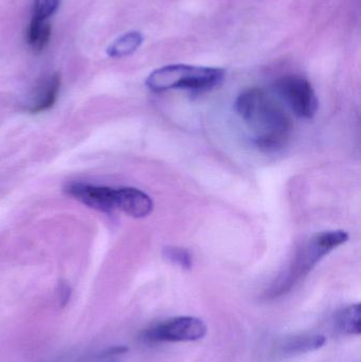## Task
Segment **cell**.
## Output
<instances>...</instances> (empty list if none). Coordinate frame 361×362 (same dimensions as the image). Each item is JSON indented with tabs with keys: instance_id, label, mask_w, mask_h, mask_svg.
I'll return each instance as SVG.
<instances>
[{
	"instance_id": "obj_5",
	"label": "cell",
	"mask_w": 361,
	"mask_h": 362,
	"mask_svg": "<svg viewBox=\"0 0 361 362\" xmlns=\"http://www.w3.org/2000/svg\"><path fill=\"white\" fill-rule=\"evenodd\" d=\"M207 334V325L195 317H177L159 323L144 332L148 342H189L203 339Z\"/></svg>"
},
{
	"instance_id": "obj_15",
	"label": "cell",
	"mask_w": 361,
	"mask_h": 362,
	"mask_svg": "<svg viewBox=\"0 0 361 362\" xmlns=\"http://www.w3.org/2000/svg\"><path fill=\"white\" fill-rule=\"evenodd\" d=\"M59 304H61V306H63L64 308V306L67 305V303L70 300V296H71V289H70V286L67 283H59Z\"/></svg>"
},
{
	"instance_id": "obj_10",
	"label": "cell",
	"mask_w": 361,
	"mask_h": 362,
	"mask_svg": "<svg viewBox=\"0 0 361 362\" xmlns=\"http://www.w3.org/2000/svg\"><path fill=\"white\" fill-rule=\"evenodd\" d=\"M143 42V36L140 32H127L114 40L107 49V54L114 59H121L133 54Z\"/></svg>"
},
{
	"instance_id": "obj_4",
	"label": "cell",
	"mask_w": 361,
	"mask_h": 362,
	"mask_svg": "<svg viewBox=\"0 0 361 362\" xmlns=\"http://www.w3.org/2000/svg\"><path fill=\"white\" fill-rule=\"evenodd\" d=\"M280 99L299 118L313 119L317 114V95L311 83L300 76H285L276 83Z\"/></svg>"
},
{
	"instance_id": "obj_9",
	"label": "cell",
	"mask_w": 361,
	"mask_h": 362,
	"mask_svg": "<svg viewBox=\"0 0 361 362\" xmlns=\"http://www.w3.org/2000/svg\"><path fill=\"white\" fill-rule=\"evenodd\" d=\"M51 34L50 21L31 18L27 31L28 45L34 53L42 52L50 42Z\"/></svg>"
},
{
	"instance_id": "obj_13",
	"label": "cell",
	"mask_w": 361,
	"mask_h": 362,
	"mask_svg": "<svg viewBox=\"0 0 361 362\" xmlns=\"http://www.w3.org/2000/svg\"><path fill=\"white\" fill-rule=\"evenodd\" d=\"M163 257L170 263L178 266L182 269H190L192 267V255L188 250L178 247H167L163 250Z\"/></svg>"
},
{
	"instance_id": "obj_6",
	"label": "cell",
	"mask_w": 361,
	"mask_h": 362,
	"mask_svg": "<svg viewBox=\"0 0 361 362\" xmlns=\"http://www.w3.org/2000/svg\"><path fill=\"white\" fill-rule=\"evenodd\" d=\"M68 195L91 209L112 213L118 210L116 189L84 182L68 183L65 187Z\"/></svg>"
},
{
	"instance_id": "obj_3",
	"label": "cell",
	"mask_w": 361,
	"mask_h": 362,
	"mask_svg": "<svg viewBox=\"0 0 361 362\" xmlns=\"http://www.w3.org/2000/svg\"><path fill=\"white\" fill-rule=\"evenodd\" d=\"M225 70L199 66L167 65L154 70L146 78V86L155 93L186 89L203 91L218 86L224 81Z\"/></svg>"
},
{
	"instance_id": "obj_8",
	"label": "cell",
	"mask_w": 361,
	"mask_h": 362,
	"mask_svg": "<svg viewBox=\"0 0 361 362\" xmlns=\"http://www.w3.org/2000/svg\"><path fill=\"white\" fill-rule=\"evenodd\" d=\"M59 89H61L59 74H54L49 76L38 85L37 88L30 98L29 102L25 105V112L35 115L51 110L59 97Z\"/></svg>"
},
{
	"instance_id": "obj_12",
	"label": "cell",
	"mask_w": 361,
	"mask_h": 362,
	"mask_svg": "<svg viewBox=\"0 0 361 362\" xmlns=\"http://www.w3.org/2000/svg\"><path fill=\"white\" fill-rule=\"evenodd\" d=\"M360 304H354L345 308L337 316V327L339 331L347 335H360L361 333Z\"/></svg>"
},
{
	"instance_id": "obj_14",
	"label": "cell",
	"mask_w": 361,
	"mask_h": 362,
	"mask_svg": "<svg viewBox=\"0 0 361 362\" xmlns=\"http://www.w3.org/2000/svg\"><path fill=\"white\" fill-rule=\"evenodd\" d=\"M61 0H34L32 18L37 21H49L57 13Z\"/></svg>"
},
{
	"instance_id": "obj_1",
	"label": "cell",
	"mask_w": 361,
	"mask_h": 362,
	"mask_svg": "<svg viewBox=\"0 0 361 362\" xmlns=\"http://www.w3.org/2000/svg\"><path fill=\"white\" fill-rule=\"evenodd\" d=\"M235 110L264 152H278L288 144L292 121L277 98L258 87L246 89L235 101Z\"/></svg>"
},
{
	"instance_id": "obj_7",
	"label": "cell",
	"mask_w": 361,
	"mask_h": 362,
	"mask_svg": "<svg viewBox=\"0 0 361 362\" xmlns=\"http://www.w3.org/2000/svg\"><path fill=\"white\" fill-rule=\"evenodd\" d=\"M118 210L134 218H144L152 213V199L148 194L135 187L116 189Z\"/></svg>"
},
{
	"instance_id": "obj_11",
	"label": "cell",
	"mask_w": 361,
	"mask_h": 362,
	"mask_svg": "<svg viewBox=\"0 0 361 362\" xmlns=\"http://www.w3.org/2000/svg\"><path fill=\"white\" fill-rule=\"evenodd\" d=\"M326 344V337L321 335L299 336L288 340L283 346L284 354H303L322 348Z\"/></svg>"
},
{
	"instance_id": "obj_2",
	"label": "cell",
	"mask_w": 361,
	"mask_h": 362,
	"mask_svg": "<svg viewBox=\"0 0 361 362\" xmlns=\"http://www.w3.org/2000/svg\"><path fill=\"white\" fill-rule=\"evenodd\" d=\"M348 240L349 234L343 230H330L314 234L297 250L288 272L276 282L271 291L273 295L288 293L301 279L307 276L326 255L347 243Z\"/></svg>"
}]
</instances>
